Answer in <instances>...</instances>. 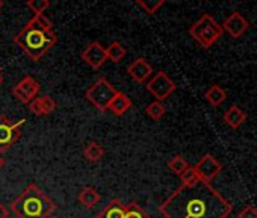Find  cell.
<instances>
[{"label": "cell", "mask_w": 257, "mask_h": 218, "mask_svg": "<svg viewBox=\"0 0 257 218\" xmlns=\"http://www.w3.org/2000/svg\"><path fill=\"white\" fill-rule=\"evenodd\" d=\"M180 179H182V185H191L194 183L195 180H198V176H197V171L194 167H188L182 174H180Z\"/></svg>", "instance_id": "26"}, {"label": "cell", "mask_w": 257, "mask_h": 218, "mask_svg": "<svg viewBox=\"0 0 257 218\" xmlns=\"http://www.w3.org/2000/svg\"><path fill=\"white\" fill-rule=\"evenodd\" d=\"M116 92L118 91L115 89V86L106 77H100L86 89L85 97L94 107L104 113V111H107V106L110 104V101Z\"/></svg>", "instance_id": "5"}, {"label": "cell", "mask_w": 257, "mask_h": 218, "mask_svg": "<svg viewBox=\"0 0 257 218\" xmlns=\"http://www.w3.org/2000/svg\"><path fill=\"white\" fill-rule=\"evenodd\" d=\"M40 89H41L40 83L32 76H26L13 88V94L23 104H29L31 101L37 98Z\"/></svg>", "instance_id": "8"}, {"label": "cell", "mask_w": 257, "mask_h": 218, "mask_svg": "<svg viewBox=\"0 0 257 218\" xmlns=\"http://www.w3.org/2000/svg\"><path fill=\"white\" fill-rule=\"evenodd\" d=\"M25 119L11 122L7 116H0V155L8 152L22 137V126Z\"/></svg>", "instance_id": "6"}, {"label": "cell", "mask_w": 257, "mask_h": 218, "mask_svg": "<svg viewBox=\"0 0 257 218\" xmlns=\"http://www.w3.org/2000/svg\"><path fill=\"white\" fill-rule=\"evenodd\" d=\"M222 31L228 32L233 38H239L242 37L246 29L249 28V23L239 14V13H233L224 23H222Z\"/></svg>", "instance_id": "12"}, {"label": "cell", "mask_w": 257, "mask_h": 218, "mask_svg": "<svg viewBox=\"0 0 257 218\" xmlns=\"http://www.w3.org/2000/svg\"><path fill=\"white\" fill-rule=\"evenodd\" d=\"M82 61L86 62L91 68L98 70L104 65V62L107 61L106 58V49L98 43V41H92L91 44H88L85 47V50L80 55Z\"/></svg>", "instance_id": "10"}, {"label": "cell", "mask_w": 257, "mask_h": 218, "mask_svg": "<svg viewBox=\"0 0 257 218\" xmlns=\"http://www.w3.org/2000/svg\"><path fill=\"white\" fill-rule=\"evenodd\" d=\"M26 7L34 13V16H40L44 14V11L50 7L49 0H28Z\"/></svg>", "instance_id": "25"}, {"label": "cell", "mask_w": 257, "mask_h": 218, "mask_svg": "<svg viewBox=\"0 0 257 218\" xmlns=\"http://www.w3.org/2000/svg\"><path fill=\"white\" fill-rule=\"evenodd\" d=\"M231 209V203L219 191L200 179L180 185L159 206L165 218H227Z\"/></svg>", "instance_id": "1"}, {"label": "cell", "mask_w": 257, "mask_h": 218, "mask_svg": "<svg viewBox=\"0 0 257 218\" xmlns=\"http://www.w3.org/2000/svg\"><path fill=\"white\" fill-rule=\"evenodd\" d=\"M204 98H206L212 106H219V104L227 98V92H225L219 85H212V86L204 92Z\"/></svg>", "instance_id": "20"}, {"label": "cell", "mask_w": 257, "mask_h": 218, "mask_svg": "<svg viewBox=\"0 0 257 218\" xmlns=\"http://www.w3.org/2000/svg\"><path fill=\"white\" fill-rule=\"evenodd\" d=\"M131 107H132V100L124 92L118 91L115 94V97L112 98L110 104L107 106V111H110L113 116H124Z\"/></svg>", "instance_id": "14"}, {"label": "cell", "mask_w": 257, "mask_h": 218, "mask_svg": "<svg viewBox=\"0 0 257 218\" xmlns=\"http://www.w3.org/2000/svg\"><path fill=\"white\" fill-rule=\"evenodd\" d=\"M146 88L158 101H164L165 98H168L177 89V85L171 80V77L165 71H158L147 82Z\"/></svg>", "instance_id": "7"}, {"label": "cell", "mask_w": 257, "mask_h": 218, "mask_svg": "<svg viewBox=\"0 0 257 218\" xmlns=\"http://www.w3.org/2000/svg\"><path fill=\"white\" fill-rule=\"evenodd\" d=\"M239 218H257V209L248 204L239 212Z\"/></svg>", "instance_id": "28"}, {"label": "cell", "mask_w": 257, "mask_h": 218, "mask_svg": "<svg viewBox=\"0 0 257 218\" xmlns=\"http://www.w3.org/2000/svg\"><path fill=\"white\" fill-rule=\"evenodd\" d=\"M127 73L135 82L144 83L153 74V67L147 62V59L138 58V59H135L131 65L127 67Z\"/></svg>", "instance_id": "11"}, {"label": "cell", "mask_w": 257, "mask_h": 218, "mask_svg": "<svg viewBox=\"0 0 257 218\" xmlns=\"http://www.w3.org/2000/svg\"><path fill=\"white\" fill-rule=\"evenodd\" d=\"M32 19L37 22V25H38L40 28H43V29H46V31H52V29H53V23H52V20H50L46 14L34 16Z\"/></svg>", "instance_id": "27"}, {"label": "cell", "mask_w": 257, "mask_h": 218, "mask_svg": "<svg viewBox=\"0 0 257 218\" xmlns=\"http://www.w3.org/2000/svg\"><path fill=\"white\" fill-rule=\"evenodd\" d=\"M28 106H29L32 114H35L38 117H44V116H49L55 111L56 101L49 95H41V97H37L34 101H31Z\"/></svg>", "instance_id": "13"}, {"label": "cell", "mask_w": 257, "mask_h": 218, "mask_svg": "<svg viewBox=\"0 0 257 218\" xmlns=\"http://www.w3.org/2000/svg\"><path fill=\"white\" fill-rule=\"evenodd\" d=\"M14 43L34 61L38 62L56 43L58 35L53 31H46L31 19L25 28L14 37Z\"/></svg>", "instance_id": "3"}, {"label": "cell", "mask_w": 257, "mask_h": 218, "mask_svg": "<svg viewBox=\"0 0 257 218\" xmlns=\"http://www.w3.org/2000/svg\"><path fill=\"white\" fill-rule=\"evenodd\" d=\"M150 215L137 203V201H131L128 204H125V213L124 218H149Z\"/></svg>", "instance_id": "23"}, {"label": "cell", "mask_w": 257, "mask_h": 218, "mask_svg": "<svg viewBox=\"0 0 257 218\" xmlns=\"http://www.w3.org/2000/svg\"><path fill=\"white\" fill-rule=\"evenodd\" d=\"M188 167H189V165H188L186 159H185L183 156H180V155H176V156L171 158V161L168 162V168H170L174 174H177V176H180Z\"/></svg>", "instance_id": "24"}, {"label": "cell", "mask_w": 257, "mask_h": 218, "mask_svg": "<svg viewBox=\"0 0 257 218\" xmlns=\"http://www.w3.org/2000/svg\"><path fill=\"white\" fill-rule=\"evenodd\" d=\"M125 213V204H122L119 200H110L104 209L97 213V218H124Z\"/></svg>", "instance_id": "16"}, {"label": "cell", "mask_w": 257, "mask_h": 218, "mask_svg": "<svg viewBox=\"0 0 257 218\" xmlns=\"http://www.w3.org/2000/svg\"><path fill=\"white\" fill-rule=\"evenodd\" d=\"M224 31L221 25L216 23V20L210 14L201 16L191 28H189V35L203 47L209 49L212 47L221 37Z\"/></svg>", "instance_id": "4"}, {"label": "cell", "mask_w": 257, "mask_h": 218, "mask_svg": "<svg viewBox=\"0 0 257 218\" xmlns=\"http://www.w3.org/2000/svg\"><path fill=\"white\" fill-rule=\"evenodd\" d=\"M125 55H127V50L118 41H113V43H110L109 47H106V58H107V61H110L113 64H119Z\"/></svg>", "instance_id": "19"}, {"label": "cell", "mask_w": 257, "mask_h": 218, "mask_svg": "<svg viewBox=\"0 0 257 218\" xmlns=\"http://www.w3.org/2000/svg\"><path fill=\"white\" fill-rule=\"evenodd\" d=\"M149 218H152V216H149Z\"/></svg>", "instance_id": "34"}, {"label": "cell", "mask_w": 257, "mask_h": 218, "mask_svg": "<svg viewBox=\"0 0 257 218\" xmlns=\"http://www.w3.org/2000/svg\"><path fill=\"white\" fill-rule=\"evenodd\" d=\"M4 7H5V2H4V0H0V11H2Z\"/></svg>", "instance_id": "32"}, {"label": "cell", "mask_w": 257, "mask_h": 218, "mask_svg": "<svg viewBox=\"0 0 257 218\" xmlns=\"http://www.w3.org/2000/svg\"><path fill=\"white\" fill-rule=\"evenodd\" d=\"M4 83V74H2V68H0V85Z\"/></svg>", "instance_id": "31"}, {"label": "cell", "mask_w": 257, "mask_h": 218, "mask_svg": "<svg viewBox=\"0 0 257 218\" xmlns=\"http://www.w3.org/2000/svg\"><path fill=\"white\" fill-rule=\"evenodd\" d=\"M10 209L5 206V204H2V203H0V218H8L10 216Z\"/></svg>", "instance_id": "29"}, {"label": "cell", "mask_w": 257, "mask_h": 218, "mask_svg": "<svg viewBox=\"0 0 257 218\" xmlns=\"http://www.w3.org/2000/svg\"><path fill=\"white\" fill-rule=\"evenodd\" d=\"M100 198H101V195H100V192L95 189V188H92V186H86V188H83L80 192H79V195H77V200H79V203L83 206V207H94L98 201H100Z\"/></svg>", "instance_id": "17"}, {"label": "cell", "mask_w": 257, "mask_h": 218, "mask_svg": "<svg viewBox=\"0 0 257 218\" xmlns=\"http://www.w3.org/2000/svg\"><path fill=\"white\" fill-rule=\"evenodd\" d=\"M104 156V149L97 141H89L83 149V158L89 162H98Z\"/></svg>", "instance_id": "18"}, {"label": "cell", "mask_w": 257, "mask_h": 218, "mask_svg": "<svg viewBox=\"0 0 257 218\" xmlns=\"http://www.w3.org/2000/svg\"><path fill=\"white\" fill-rule=\"evenodd\" d=\"M17 218H50L56 212V203L35 183H31L10 204Z\"/></svg>", "instance_id": "2"}, {"label": "cell", "mask_w": 257, "mask_h": 218, "mask_svg": "<svg viewBox=\"0 0 257 218\" xmlns=\"http://www.w3.org/2000/svg\"><path fill=\"white\" fill-rule=\"evenodd\" d=\"M195 171H197V176L200 180H204V182H212L222 170V165L221 162L213 158L212 155H204L195 165H194Z\"/></svg>", "instance_id": "9"}, {"label": "cell", "mask_w": 257, "mask_h": 218, "mask_svg": "<svg viewBox=\"0 0 257 218\" xmlns=\"http://www.w3.org/2000/svg\"><path fill=\"white\" fill-rule=\"evenodd\" d=\"M5 167V159H4V156L0 155V170H2Z\"/></svg>", "instance_id": "30"}, {"label": "cell", "mask_w": 257, "mask_h": 218, "mask_svg": "<svg viewBox=\"0 0 257 218\" xmlns=\"http://www.w3.org/2000/svg\"><path fill=\"white\" fill-rule=\"evenodd\" d=\"M50 218H56V216H50Z\"/></svg>", "instance_id": "33"}, {"label": "cell", "mask_w": 257, "mask_h": 218, "mask_svg": "<svg viewBox=\"0 0 257 218\" xmlns=\"http://www.w3.org/2000/svg\"><path fill=\"white\" fill-rule=\"evenodd\" d=\"M245 120H246V114L242 111L239 106H236V104H231L227 109V111H225V114H224V122L230 128H233V129L240 128L245 123Z\"/></svg>", "instance_id": "15"}, {"label": "cell", "mask_w": 257, "mask_h": 218, "mask_svg": "<svg viewBox=\"0 0 257 218\" xmlns=\"http://www.w3.org/2000/svg\"><path fill=\"white\" fill-rule=\"evenodd\" d=\"M137 5L143 8V11L149 16H153L165 5V0H147V2L146 0H137Z\"/></svg>", "instance_id": "22"}, {"label": "cell", "mask_w": 257, "mask_h": 218, "mask_svg": "<svg viewBox=\"0 0 257 218\" xmlns=\"http://www.w3.org/2000/svg\"><path fill=\"white\" fill-rule=\"evenodd\" d=\"M165 104L162 103V101H158V100H155L153 103H150L147 107H146V114L152 119V120H155V122H159L164 116H165Z\"/></svg>", "instance_id": "21"}]
</instances>
